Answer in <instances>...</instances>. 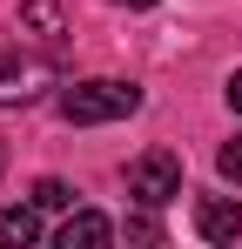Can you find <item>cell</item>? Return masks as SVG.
<instances>
[{
  "instance_id": "cell-10",
  "label": "cell",
  "mask_w": 242,
  "mask_h": 249,
  "mask_svg": "<svg viewBox=\"0 0 242 249\" xmlns=\"http://www.w3.org/2000/svg\"><path fill=\"white\" fill-rule=\"evenodd\" d=\"M229 108H236V115H242V74H236V81H229Z\"/></svg>"
},
{
  "instance_id": "cell-1",
  "label": "cell",
  "mask_w": 242,
  "mask_h": 249,
  "mask_svg": "<svg viewBox=\"0 0 242 249\" xmlns=\"http://www.w3.org/2000/svg\"><path fill=\"white\" fill-rule=\"evenodd\" d=\"M141 108V88L135 81H74L61 94V115L74 128H94V122H121V115H135Z\"/></svg>"
},
{
  "instance_id": "cell-6",
  "label": "cell",
  "mask_w": 242,
  "mask_h": 249,
  "mask_svg": "<svg viewBox=\"0 0 242 249\" xmlns=\"http://www.w3.org/2000/svg\"><path fill=\"white\" fill-rule=\"evenodd\" d=\"M40 236V202L34 209H0V243H34Z\"/></svg>"
},
{
  "instance_id": "cell-4",
  "label": "cell",
  "mask_w": 242,
  "mask_h": 249,
  "mask_svg": "<svg viewBox=\"0 0 242 249\" xmlns=\"http://www.w3.org/2000/svg\"><path fill=\"white\" fill-rule=\"evenodd\" d=\"M108 236H115V222H108V215H94V209H81V215L61 222V236H54V243H61V249H101Z\"/></svg>"
},
{
  "instance_id": "cell-2",
  "label": "cell",
  "mask_w": 242,
  "mask_h": 249,
  "mask_svg": "<svg viewBox=\"0 0 242 249\" xmlns=\"http://www.w3.org/2000/svg\"><path fill=\"white\" fill-rule=\"evenodd\" d=\"M54 88V68L40 54H20V47H0V108H27Z\"/></svg>"
},
{
  "instance_id": "cell-11",
  "label": "cell",
  "mask_w": 242,
  "mask_h": 249,
  "mask_svg": "<svg viewBox=\"0 0 242 249\" xmlns=\"http://www.w3.org/2000/svg\"><path fill=\"white\" fill-rule=\"evenodd\" d=\"M115 7H155V0H115Z\"/></svg>"
},
{
  "instance_id": "cell-5",
  "label": "cell",
  "mask_w": 242,
  "mask_h": 249,
  "mask_svg": "<svg viewBox=\"0 0 242 249\" xmlns=\"http://www.w3.org/2000/svg\"><path fill=\"white\" fill-rule=\"evenodd\" d=\"M195 229L208 243H236L242 236V202H202L195 209Z\"/></svg>"
},
{
  "instance_id": "cell-8",
  "label": "cell",
  "mask_w": 242,
  "mask_h": 249,
  "mask_svg": "<svg viewBox=\"0 0 242 249\" xmlns=\"http://www.w3.org/2000/svg\"><path fill=\"white\" fill-rule=\"evenodd\" d=\"M34 202H40V209H74V189L47 175V182H34Z\"/></svg>"
},
{
  "instance_id": "cell-7",
  "label": "cell",
  "mask_w": 242,
  "mask_h": 249,
  "mask_svg": "<svg viewBox=\"0 0 242 249\" xmlns=\"http://www.w3.org/2000/svg\"><path fill=\"white\" fill-rule=\"evenodd\" d=\"M20 20H27L34 34H61V7H54V0H27V7H20Z\"/></svg>"
},
{
  "instance_id": "cell-9",
  "label": "cell",
  "mask_w": 242,
  "mask_h": 249,
  "mask_svg": "<svg viewBox=\"0 0 242 249\" xmlns=\"http://www.w3.org/2000/svg\"><path fill=\"white\" fill-rule=\"evenodd\" d=\"M215 168H222V175H229V182L242 189V135H236V142H222V155H215Z\"/></svg>"
},
{
  "instance_id": "cell-3",
  "label": "cell",
  "mask_w": 242,
  "mask_h": 249,
  "mask_svg": "<svg viewBox=\"0 0 242 249\" xmlns=\"http://www.w3.org/2000/svg\"><path fill=\"white\" fill-rule=\"evenodd\" d=\"M128 196H135V202H148V209L175 202V196H182V162H175L168 148H148L141 162L128 168Z\"/></svg>"
}]
</instances>
